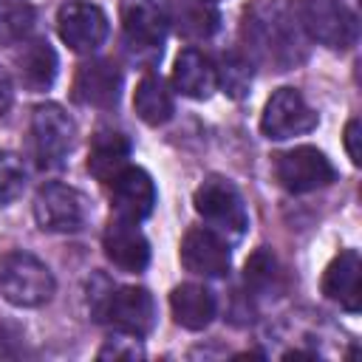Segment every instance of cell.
Here are the masks:
<instances>
[{
  "mask_svg": "<svg viewBox=\"0 0 362 362\" xmlns=\"http://www.w3.org/2000/svg\"><path fill=\"white\" fill-rule=\"evenodd\" d=\"M359 141H362V124H359V119H351V122L345 124V150H348V158H351L356 167L362 164Z\"/></svg>",
  "mask_w": 362,
  "mask_h": 362,
  "instance_id": "83f0119b",
  "label": "cell"
},
{
  "mask_svg": "<svg viewBox=\"0 0 362 362\" xmlns=\"http://www.w3.org/2000/svg\"><path fill=\"white\" fill-rule=\"evenodd\" d=\"M130 158V139L122 130L113 127H99L90 139V150H88V173L99 181V184H110Z\"/></svg>",
  "mask_w": 362,
  "mask_h": 362,
  "instance_id": "e0dca14e",
  "label": "cell"
},
{
  "mask_svg": "<svg viewBox=\"0 0 362 362\" xmlns=\"http://www.w3.org/2000/svg\"><path fill=\"white\" fill-rule=\"evenodd\" d=\"M243 54L252 65L283 74L308 59L311 40L303 28L297 0H255L240 17Z\"/></svg>",
  "mask_w": 362,
  "mask_h": 362,
  "instance_id": "6da1fadb",
  "label": "cell"
},
{
  "mask_svg": "<svg viewBox=\"0 0 362 362\" xmlns=\"http://www.w3.org/2000/svg\"><path fill=\"white\" fill-rule=\"evenodd\" d=\"M255 65L240 48H229L215 62V82L229 99H243L252 88Z\"/></svg>",
  "mask_w": 362,
  "mask_h": 362,
  "instance_id": "603a6c76",
  "label": "cell"
},
{
  "mask_svg": "<svg viewBox=\"0 0 362 362\" xmlns=\"http://www.w3.org/2000/svg\"><path fill=\"white\" fill-rule=\"evenodd\" d=\"M14 105V79L6 65H0V116H6Z\"/></svg>",
  "mask_w": 362,
  "mask_h": 362,
  "instance_id": "f1b7e54d",
  "label": "cell"
},
{
  "mask_svg": "<svg viewBox=\"0 0 362 362\" xmlns=\"http://www.w3.org/2000/svg\"><path fill=\"white\" fill-rule=\"evenodd\" d=\"M192 204H195V212L204 218V223L218 232L221 238H226L229 243L232 240H240L249 229V209H246V201L240 195V189L223 178V175H206L195 195H192Z\"/></svg>",
  "mask_w": 362,
  "mask_h": 362,
  "instance_id": "5b68a950",
  "label": "cell"
},
{
  "mask_svg": "<svg viewBox=\"0 0 362 362\" xmlns=\"http://www.w3.org/2000/svg\"><path fill=\"white\" fill-rule=\"evenodd\" d=\"M133 110H136V116H139L144 124H150V127H161V124H167V122L173 119V113H175L173 90L167 88V82H164L158 74L147 71V74L139 79L136 93H133Z\"/></svg>",
  "mask_w": 362,
  "mask_h": 362,
  "instance_id": "44dd1931",
  "label": "cell"
},
{
  "mask_svg": "<svg viewBox=\"0 0 362 362\" xmlns=\"http://www.w3.org/2000/svg\"><path fill=\"white\" fill-rule=\"evenodd\" d=\"M303 28L311 42H320L331 51H348L356 45L359 20L339 0H297Z\"/></svg>",
  "mask_w": 362,
  "mask_h": 362,
  "instance_id": "8992f818",
  "label": "cell"
},
{
  "mask_svg": "<svg viewBox=\"0 0 362 362\" xmlns=\"http://www.w3.org/2000/svg\"><path fill=\"white\" fill-rule=\"evenodd\" d=\"M320 124L317 110L305 102L297 88H277L260 113V133L272 141H286L294 136H305Z\"/></svg>",
  "mask_w": 362,
  "mask_h": 362,
  "instance_id": "30bf717a",
  "label": "cell"
},
{
  "mask_svg": "<svg viewBox=\"0 0 362 362\" xmlns=\"http://www.w3.org/2000/svg\"><path fill=\"white\" fill-rule=\"evenodd\" d=\"M173 85L178 93L189 96V99H209L212 90L218 88L215 82V62L198 51V48H184L178 57H175V65H173Z\"/></svg>",
  "mask_w": 362,
  "mask_h": 362,
  "instance_id": "ffe728a7",
  "label": "cell"
},
{
  "mask_svg": "<svg viewBox=\"0 0 362 362\" xmlns=\"http://www.w3.org/2000/svg\"><path fill=\"white\" fill-rule=\"evenodd\" d=\"M76 141V124L74 119L54 102L37 105L31 116V144L37 164L42 170H59L65 158L71 156Z\"/></svg>",
  "mask_w": 362,
  "mask_h": 362,
  "instance_id": "52a82bcc",
  "label": "cell"
},
{
  "mask_svg": "<svg viewBox=\"0 0 362 362\" xmlns=\"http://www.w3.org/2000/svg\"><path fill=\"white\" fill-rule=\"evenodd\" d=\"M107 187H110V206H113L116 218L141 223L153 215L158 195H156V184L147 170L127 164Z\"/></svg>",
  "mask_w": 362,
  "mask_h": 362,
  "instance_id": "4fadbf2b",
  "label": "cell"
},
{
  "mask_svg": "<svg viewBox=\"0 0 362 362\" xmlns=\"http://www.w3.org/2000/svg\"><path fill=\"white\" fill-rule=\"evenodd\" d=\"M57 71H59V59L45 37L23 40V48L17 51V74L28 90L34 93L48 90L57 79Z\"/></svg>",
  "mask_w": 362,
  "mask_h": 362,
  "instance_id": "d6986e66",
  "label": "cell"
},
{
  "mask_svg": "<svg viewBox=\"0 0 362 362\" xmlns=\"http://www.w3.org/2000/svg\"><path fill=\"white\" fill-rule=\"evenodd\" d=\"M178 257L181 266L198 277H226L232 269L229 240L209 226H192L181 240Z\"/></svg>",
  "mask_w": 362,
  "mask_h": 362,
  "instance_id": "7c38bea8",
  "label": "cell"
},
{
  "mask_svg": "<svg viewBox=\"0 0 362 362\" xmlns=\"http://www.w3.org/2000/svg\"><path fill=\"white\" fill-rule=\"evenodd\" d=\"M170 311L181 328L204 331L218 314V300L204 283L189 280V283H181L170 291Z\"/></svg>",
  "mask_w": 362,
  "mask_h": 362,
  "instance_id": "ac0fdd59",
  "label": "cell"
},
{
  "mask_svg": "<svg viewBox=\"0 0 362 362\" xmlns=\"http://www.w3.org/2000/svg\"><path fill=\"white\" fill-rule=\"evenodd\" d=\"M215 3H218V0H215Z\"/></svg>",
  "mask_w": 362,
  "mask_h": 362,
  "instance_id": "f546056e",
  "label": "cell"
},
{
  "mask_svg": "<svg viewBox=\"0 0 362 362\" xmlns=\"http://www.w3.org/2000/svg\"><path fill=\"white\" fill-rule=\"evenodd\" d=\"M122 96V74L107 59H85L74 76V99L85 107L113 110Z\"/></svg>",
  "mask_w": 362,
  "mask_h": 362,
  "instance_id": "5bb4252c",
  "label": "cell"
},
{
  "mask_svg": "<svg viewBox=\"0 0 362 362\" xmlns=\"http://www.w3.org/2000/svg\"><path fill=\"white\" fill-rule=\"evenodd\" d=\"M102 249L105 257L122 269V272H144L150 263V243L139 223L124 218H110V223L102 232Z\"/></svg>",
  "mask_w": 362,
  "mask_h": 362,
  "instance_id": "9a60e30c",
  "label": "cell"
},
{
  "mask_svg": "<svg viewBox=\"0 0 362 362\" xmlns=\"http://www.w3.org/2000/svg\"><path fill=\"white\" fill-rule=\"evenodd\" d=\"M25 187V167L23 161L8 153V150H0V206L11 204Z\"/></svg>",
  "mask_w": 362,
  "mask_h": 362,
  "instance_id": "484cf974",
  "label": "cell"
},
{
  "mask_svg": "<svg viewBox=\"0 0 362 362\" xmlns=\"http://www.w3.org/2000/svg\"><path fill=\"white\" fill-rule=\"evenodd\" d=\"M99 291L90 288V317L119 334L147 337L156 325V300L141 286H113L110 280L99 277Z\"/></svg>",
  "mask_w": 362,
  "mask_h": 362,
  "instance_id": "7a4b0ae2",
  "label": "cell"
},
{
  "mask_svg": "<svg viewBox=\"0 0 362 362\" xmlns=\"http://www.w3.org/2000/svg\"><path fill=\"white\" fill-rule=\"evenodd\" d=\"M322 294L348 314L362 308V257L356 249H342L322 272Z\"/></svg>",
  "mask_w": 362,
  "mask_h": 362,
  "instance_id": "2e32d148",
  "label": "cell"
},
{
  "mask_svg": "<svg viewBox=\"0 0 362 362\" xmlns=\"http://www.w3.org/2000/svg\"><path fill=\"white\" fill-rule=\"evenodd\" d=\"M34 221L42 232L71 235L88 223V201L85 195L62 181H48L34 195Z\"/></svg>",
  "mask_w": 362,
  "mask_h": 362,
  "instance_id": "9c48e42d",
  "label": "cell"
},
{
  "mask_svg": "<svg viewBox=\"0 0 362 362\" xmlns=\"http://www.w3.org/2000/svg\"><path fill=\"white\" fill-rule=\"evenodd\" d=\"M96 356L99 359H127V362H136V359H144V348H141L139 337L113 331V337L99 348Z\"/></svg>",
  "mask_w": 362,
  "mask_h": 362,
  "instance_id": "4316f807",
  "label": "cell"
},
{
  "mask_svg": "<svg viewBox=\"0 0 362 362\" xmlns=\"http://www.w3.org/2000/svg\"><path fill=\"white\" fill-rule=\"evenodd\" d=\"M119 17H122V40L127 54L147 68L156 65V59H161L164 40L173 25L170 3L167 0H122Z\"/></svg>",
  "mask_w": 362,
  "mask_h": 362,
  "instance_id": "3957f363",
  "label": "cell"
},
{
  "mask_svg": "<svg viewBox=\"0 0 362 362\" xmlns=\"http://www.w3.org/2000/svg\"><path fill=\"white\" fill-rule=\"evenodd\" d=\"M280 283H283V272H280V263L277 257L272 255V249L260 246L249 255V260L243 263V286L249 294L255 297H272L280 291Z\"/></svg>",
  "mask_w": 362,
  "mask_h": 362,
  "instance_id": "cb8c5ba5",
  "label": "cell"
},
{
  "mask_svg": "<svg viewBox=\"0 0 362 362\" xmlns=\"http://www.w3.org/2000/svg\"><path fill=\"white\" fill-rule=\"evenodd\" d=\"M37 23L31 0H0V45H20Z\"/></svg>",
  "mask_w": 362,
  "mask_h": 362,
  "instance_id": "d4e9b609",
  "label": "cell"
},
{
  "mask_svg": "<svg viewBox=\"0 0 362 362\" xmlns=\"http://www.w3.org/2000/svg\"><path fill=\"white\" fill-rule=\"evenodd\" d=\"M170 20L187 40H209L221 25L215 0H175L170 6Z\"/></svg>",
  "mask_w": 362,
  "mask_h": 362,
  "instance_id": "7402d4cb",
  "label": "cell"
},
{
  "mask_svg": "<svg viewBox=\"0 0 362 362\" xmlns=\"http://www.w3.org/2000/svg\"><path fill=\"white\" fill-rule=\"evenodd\" d=\"M57 31L62 42L76 54H93L107 40V17L90 0H68L57 11Z\"/></svg>",
  "mask_w": 362,
  "mask_h": 362,
  "instance_id": "8fae6325",
  "label": "cell"
},
{
  "mask_svg": "<svg viewBox=\"0 0 362 362\" xmlns=\"http://www.w3.org/2000/svg\"><path fill=\"white\" fill-rule=\"evenodd\" d=\"M57 291L51 269L31 252L14 249L0 257V294L17 308H40Z\"/></svg>",
  "mask_w": 362,
  "mask_h": 362,
  "instance_id": "277c9868",
  "label": "cell"
},
{
  "mask_svg": "<svg viewBox=\"0 0 362 362\" xmlns=\"http://www.w3.org/2000/svg\"><path fill=\"white\" fill-rule=\"evenodd\" d=\"M274 178L286 192L303 195V192H314V189L334 184L337 167L322 150L311 144H300V147H291L274 156Z\"/></svg>",
  "mask_w": 362,
  "mask_h": 362,
  "instance_id": "ba28073f",
  "label": "cell"
}]
</instances>
